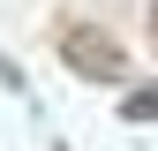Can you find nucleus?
<instances>
[{
    "label": "nucleus",
    "mask_w": 158,
    "mask_h": 151,
    "mask_svg": "<svg viewBox=\"0 0 158 151\" xmlns=\"http://www.w3.org/2000/svg\"><path fill=\"white\" fill-rule=\"evenodd\" d=\"M60 61H68L75 76H90V83H121L128 53H121V38H113V30H90V23H68V30H60Z\"/></svg>",
    "instance_id": "1"
},
{
    "label": "nucleus",
    "mask_w": 158,
    "mask_h": 151,
    "mask_svg": "<svg viewBox=\"0 0 158 151\" xmlns=\"http://www.w3.org/2000/svg\"><path fill=\"white\" fill-rule=\"evenodd\" d=\"M121 121H158V83L151 91H128V98H121Z\"/></svg>",
    "instance_id": "2"
},
{
    "label": "nucleus",
    "mask_w": 158,
    "mask_h": 151,
    "mask_svg": "<svg viewBox=\"0 0 158 151\" xmlns=\"http://www.w3.org/2000/svg\"><path fill=\"white\" fill-rule=\"evenodd\" d=\"M151 38H158V0H151Z\"/></svg>",
    "instance_id": "3"
}]
</instances>
